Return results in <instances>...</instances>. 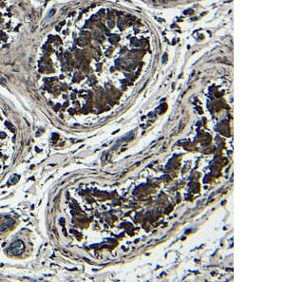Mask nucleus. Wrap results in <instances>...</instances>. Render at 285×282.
Returning a JSON list of instances; mask_svg holds the SVG:
<instances>
[{"label": "nucleus", "instance_id": "nucleus-1", "mask_svg": "<svg viewBox=\"0 0 285 282\" xmlns=\"http://www.w3.org/2000/svg\"><path fill=\"white\" fill-rule=\"evenodd\" d=\"M13 9L12 0H0V47L12 40L21 24Z\"/></svg>", "mask_w": 285, "mask_h": 282}]
</instances>
